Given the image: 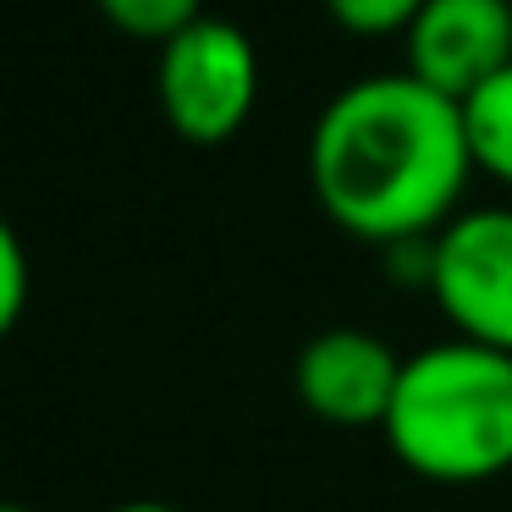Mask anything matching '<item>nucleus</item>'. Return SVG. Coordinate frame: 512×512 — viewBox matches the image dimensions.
Returning <instances> with one entry per match:
<instances>
[{
  "mask_svg": "<svg viewBox=\"0 0 512 512\" xmlns=\"http://www.w3.org/2000/svg\"><path fill=\"white\" fill-rule=\"evenodd\" d=\"M474 171L463 105L413 72H375L320 105L309 182L342 232L391 248L452 221Z\"/></svg>",
  "mask_w": 512,
  "mask_h": 512,
  "instance_id": "obj_1",
  "label": "nucleus"
},
{
  "mask_svg": "<svg viewBox=\"0 0 512 512\" xmlns=\"http://www.w3.org/2000/svg\"><path fill=\"white\" fill-rule=\"evenodd\" d=\"M386 441L413 474L441 485H479L512 468V353L485 342L419 347L402 358L386 413Z\"/></svg>",
  "mask_w": 512,
  "mask_h": 512,
  "instance_id": "obj_2",
  "label": "nucleus"
},
{
  "mask_svg": "<svg viewBox=\"0 0 512 512\" xmlns=\"http://www.w3.org/2000/svg\"><path fill=\"white\" fill-rule=\"evenodd\" d=\"M160 116L193 144H221L248 122L259 100V50L226 17H199L160 45L155 61Z\"/></svg>",
  "mask_w": 512,
  "mask_h": 512,
  "instance_id": "obj_3",
  "label": "nucleus"
},
{
  "mask_svg": "<svg viewBox=\"0 0 512 512\" xmlns=\"http://www.w3.org/2000/svg\"><path fill=\"white\" fill-rule=\"evenodd\" d=\"M430 292L457 336L512 353V204L463 210L441 226Z\"/></svg>",
  "mask_w": 512,
  "mask_h": 512,
  "instance_id": "obj_4",
  "label": "nucleus"
},
{
  "mask_svg": "<svg viewBox=\"0 0 512 512\" xmlns=\"http://www.w3.org/2000/svg\"><path fill=\"white\" fill-rule=\"evenodd\" d=\"M402 380V358L391 353V342H380L375 331L358 325H331L314 331L292 358V391L298 402L325 424L342 430H380L391 413Z\"/></svg>",
  "mask_w": 512,
  "mask_h": 512,
  "instance_id": "obj_5",
  "label": "nucleus"
},
{
  "mask_svg": "<svg viewBox=\"0 0 512 512\" xmlns=\"http://www.w3.org/2000/svg\"><path fill=\"white\" fill-rule=\"evenodd\" d=\"M512 67V0H424L408 28V72L463 105Z\"/></svg>",
  "mask_w": 512,
  "mask_h": 512,
  "instance_id": "obj_6",
  "label": "nucleus"
},
{
  "mask_svg": "<svg viewBox=\"0 0 512 512\" xmlns=\"http://www.w3.org/2000/svg\"><path fill=\"white\" fill-rule=\"evenodd\" d=\"M463 127L474 166H485L490 177L512 182V67L496 72L490 83H479L463 100Z\"/></svg>",
  "mask_w": 512,
  "mask_h": 512,
  "instance_id": "obj_7",
  "label": "nucleus"
},
{
  "mask_svg": "<svg viewBox=\"0 0 512 512\" xmlns=\"http://www.w3.org/2000/svg\"><path fill=\"white\" fill-rule=\"evenodd\" d=\"M199 6L204 0H100V12L111 17V28H122L133 39H155V45H166L182 28L199 23L204 17Z\"/></svg>",
  "mask_w": 512,
  "mask_h": 512,
  "instance_id": "obj_8",
  "label": "nucleus"
},
{
  "mask_svg": "<svg viewBox=\"0 0 512 512\" xmlns=\"http://www.w3.org/2000/svg\"><path fill=\"white\" fill-rule=\"evenodd\" d=\"M325 12L342 34L358 39H386V34H408L419 23L424 0H325Z\"/></svg>",
  "mask_w": 512,
  "mask_h": 512,
  "instance_id": "obj_9",
  "label": "nucleus"
},
{
  "mask_svg": "<svg viewBox=\"0 0 512 512\" xmlns=\"http://www.w3.org/2000/svg\"><path fill=\"white\" fill-rule=\"evenodd\" d=\"M28 303V254L12 226H0V331H17Z\"/></svg>",
  "mask_w": 512,
  "mask_h": 512,
  "instance_id": "obj_10",
  "label": "nucleus"
},
{
  "mask_svg": "<svg viewBox=\"0 0 512 512\" xmlns=\"http://www.w3.org/2000/svg\"><path fill=\"white\" fill-rule=\"evenodd\" d=\"M111 512H177V507H166V501H122V507H111Z\"/></svg>",
  "mask_w": 512,
  "mask_h": 512,
  "instance_id": "obj_11",
  "label": "nucleus"
},
{
  "mask_svg": "<svg viewBox=\"0 0 512 512\" xmlns=\"http://www.w3.org/2000/svg\"><path fill=\"white\" fill-rule=\"evenodd\" d=\"M6 512H28V507H23V501H12V507H6Z\"/></svg>",
  "mask_w": 512,
  "mask_h": 512,
  "instance_id": "obj_12",
  "label": "nucleus"
}]
</instances>
